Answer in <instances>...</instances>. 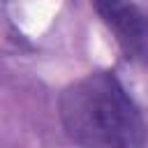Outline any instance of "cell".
<instances>
[{"label":"cell","mask_w":148,"mask_h":148,"mask_svg":"<svg viewBox=\"0 0 148 148\" xmlns=\"http://www.w3.org/2000/svg\"><path fill=\"white\" fill-rule=\"evenodd\" d=\"M60 123L86 148H143L148 127L113 72H90L69 83L58 99Z\"/></svg>","instance_id":"6da1fadb"},{"label":"cell","mask_w":148,"mask_h":148,"mask_svg":"<svg viewBox=\"0 0 148 148\" xmlns=\"http://www.w3.org/2000/svg\"><path fill=\"white\" fill-rule=\"evenodd\" d=\"M99 18L132 58H148V14L136 0H92Z\"/></svg>","instance_id":"7a4b0ae2"}]
</instances>
